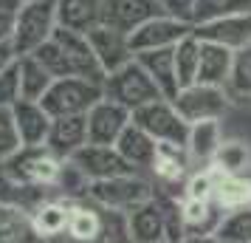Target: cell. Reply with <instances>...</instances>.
<instances>
[{"mask_svg": "<svg viewBox=\"0 0 251 243\" xmlns=\"http://www.w3.org/2000/svg\"><path fill=\"white\" fill-rule=\"evenodd\" d=\"M17 59L20 57H17V51H14L12 43H0V74H3L6 68H12Z\"/></svg>", "mask_w": 251, "mask_h": 243, "instance_id": "obj_40", "label": "cell"}, {"mask_svg": "<svg viewBox=\"0 0 251 243\" xmlns=\"http://www.w3.org/2000/svg\"><path fill=\"white\" fill-rule=\"evenodd\" d=\"M34 57L46 65L54 80L79 77V80H91L104 85V71L99 65V59H96V54H93L88 34H82V31H71V28L57 26L51 40L37 48Z\"/></svg>", "mask_w": 251, "mask_h": 243, "instance_id": "obj_1", "label": "cell"}, {"mask_svg": "<svg viewBox=\"0 0 251 243\" xmlns=\"http://www.w3.org/2000/svg\"><path fill=\"white\" fill-rule=\"evenodd\" d=\"M181 243H220L217 235H186Z\"/></svg>", "mask_w": 251, "mask_h": 243, "instance_id": "obj_41", "label": "cell"}, {"mask_svg": "<svg viewBox=\"0 0 251 243\" xmlns=\"http://www.w3.org/2000/svg\"><path fill=\"white\" fill-rule=\"evenodd\" d=\"M228 96H246L251 99V46L234 51V65H231V77L226 85Z\"/></svg>", "mask_w": 251, "mask_h": 243, "instance_id": "obj_33", "label": "cell"}, {"mask_svg": "<svg viewBox=\"0 0 251 243\" xmlns=\"http://www.w3.org/2000/svg\"><path fill=\"white\" fill-rule=\"evenodd\" d=\"M215 235L220 243H251V207L226 212Z\"/></svg>", "mask_w": 251, "mask_h": 243, "instance_id": "obj_32", "label": "cell"}, {"mask_svg": "<svg viewBox=\"0 0 251 243\" xmlns=\"http://www.w3.org/2000/svg\"><path fill=\"white\" fill-rule=\"evenodd\" d=\"M71 162L88 175V181H104V178L136 173V170L122 159V153L116 150V144H91V141H88L82 150H76L71 156Z\"/></svg>", "mask_w": 251, "mask_h": 243, "instance_id": "obj_12", "label": "cell"}, {"mask_svg": "<svg viewBox=\"0 0 251 243\" xmlns=\"http://www.w3.org/2000/svg\"><path fill=\"white\" fill-rule=\"evenodd\" d=\"M220 170V173H228V175H246L251 170V150L246 141H223V147L217 150L215 162H212Z\"/></svg>", "mask_w": 251, "mask_h": 243, "instance_id": "obj_31", "label": "cell"}, {"mask_svg": "<svg viewBox=\"0 0 251 243\" xmlns=\"http://www.w3.org/2000/svg\"><path fill=\"white\" fill-rule=\"evenodd\" d=\"M158 14H164L158 0H102V23L127 37Z\"/></svg>", "mask_w": 251, "mask_h": 243, "instance_id": "obj_13", "label": "cell"}, {"mask_svg": "<svg viewBox=\"0 0 251 243\" xmlns=\"http://www.w3.org/2000/svg\"><path fill=\"white\" fill-rule=\"evenodd\" d=\"M164 243H170V241H164Z\"/></svg>", "mask_w": 251, "mask_h": 243, "instance_id": "obj_43", "label": "cell"}, {"mask_svg": "<svg viewBox=\"0 0 251 243\" xmlns=\"http://www.w3.org/2000/svg\"><path fill=\"white\" fill-rule=\"evenodd\" d=\"M20 102V68L14 62L12 68L0 74V108H14Z\"/></svg>", "mask_w": 251, "mask_h": 243, "instance_id": "obj_37", "label": "cell"}, {"mask_svg": "<svg viewBox=\"0 0 251 243\" xmlns=\"http://www.w3.org/2000/svg\"><path fill=\"white\" fill-rule=\"evenodd\" d=\"M107 226V209L96 204H82L71 201V218H68V235L74 243H99Z\"/></svg>", "mask_w": 251, "mask_h": 243, "instance_id": "obj_19", "label": "cell"}, {"mask_svg": "<svg viewBox=\"0 0 251 243\" xmlns=\"http://www.w3.org/2000/svg\"><path fill=\"white\" fill-rule=\"evenodd\" d=\"M23 3H34V0H23Z\"/></svg>", "mask_w": 251, "mask_h": 243, "instance_id": "obj_42", "label": "cell"}, {"mask_svg": "<svg viewBox=\"0 0 251 243\" xmlns=\"http://www.w3.org/2000/svg\"><path fill=\"white\" fill-rule=\"evenodd\" d=\"M130 243H164L170 232V207L158 198H147L125 215Z\"/></svg>", "mask_w": 251, "mask_h": 243, "instance_id": "obj_9", "label": "cell"}, {"mask_svg": "<svg viewBox=\"0 0 251 243\" xmlns=\"http://www.w3.org/2000/svg\"><path fill=\"white\" fill-rule=\"evenodd\" d=\"M178 218L183 226V238L186 235H215L223 212L212 204V201H198V198H183L178 204Z\"/></svg>", "mask_w": 251, "mask_h": 243, "instance_id": "obj_22", "label": "cell"}, {"mask_svg": "<svg viewBox=\"0 0 251 243\" xmlns=\"http://www.w3.org/2000/svg\"><path fill=\"white\" fill-rule=\"evenodd\" d=\"M62 162L57 153L43 147H20L12 159L0 164V175L9 184L20 187V189H46V187H57Z\"/></svg>", "mask_w": 251, "mask_h": 243, "instance_id": "obj_2", "label": "cell"}, {"mask_svg": "<svg viewBox=\"0 0 251 243\" xmlns=\"http://www.w3.org/2000/svg\"><path fill=\"white\" fill-rule=\"evenodd\" d=\"M223 125L220 119H206V122H195L189 125V136H186V153L192 164H209L215 162L217 150L223 147Z\"/></svg>", "mask_w": 251, "mask_h": 243, "instance_id": "obj_20", "label": "cell"}, {"mask_svg": "<svg viewBox=\"0 0 251 243\" xmlns=\"http://www.w3.org/2000/svg\"><path fill=\"white\" fill-rule=\"evenodd\" d=\"M189 164H192V159H189L183 144H158V153H155V162L150 167V173L161 184H178L186 178Z\"/></svg>", "mask_w": 251, "mask_h": 243, "instance_id": "obj_27", "label": "cell"}, {"mask_svg": "<svg viewBox=\"0 0 251 243\" xmlns=\"http://www.w3.org/2000/svg\"><path fill=\"white\" fill-rule=\"evenodd\" d=\"M237 12H251V0H198L195 6V20L192 23H206L223 14H237Z\"/></svg>", "mask_w": 251, "mask_h": 243, "instance_id": "obj_34", "label": "cell"}, {"mask_svg": "<svg viewBox=\"0 0 251 243\" xmlns=\"http://www.w3.org/2000/svg\"><path fill=\"white\" fill-rule=\"evenodd\" d=\"M57 0H34V3H23L17 12V23H14V37L12 46L17 57L34 54L37 48L48 43L51 34L57 31Z\"/></svg>", "mask_w": 251, "mask_h": 243, "instance_id": "obj_3", "label": "cell"}, {"mask_svg": "<svg viewBox=\"0 0 251 243\" xmlns=\"http://www.w3.org/2000/svg\"><path fill=\"white\" fill-rule=\"evenodd\" d=\"M99 99H104V85L79 80V77H62V80H54V85L43 96V108L51 113V119L88 116V110Z\"/></svg>", "mask_w": 251, "mask_h": 243, "instance_id": "obj_4", "label": "cell"}, {"mask_svg": "<svg viewBox=\"0 0 251 243\" xmlns=\"http://www.w3.org/2000/svg\"><path fill=\"white\" fill-rule=\"evenodd\" d=\"M20 147H23V144H20L17 128H14L12 108H0V164L6 162V159H12Z\"/></svg>", "mask_w": 251, "mask_h": 243, "instance_id": "obj_36", "label": "cell"}, {"mask_svg": "<svg viewBox=\"0 0 251 243\" xmlns=\"http://www.w3.org/2000/svg\"><path fill=\"white\" fill-rule=\"evenodd\" d=\"M57 23L88 34L93 26L102 23V0H57Z\"/></svg>", "mask_w": 251, "mask_h": 243, "instance_id": "obj_26", "label": "cell"}, {"mask_svg": "<svg viewBox=\"0 0 251 243\" xmlns=\"http://www.w3.org/2000/svg\"><path fill=\"white\" fill-rule=\"evenodd\" d=\"M130 122H133V113L104 96L88 110V141L91 144H116Z\"/></svg>", "mask_w": 251, "mask_h": 243, "instance_id": "obj_15", "label": "cell"}, {"mask_svg": "<svg viewBox=\"0 0 251 243\" xmlns=\"http://www.w3.org/2000/svg\"><path fill=\"white\" fill-rule=\"evenodd\" d=\"M133 122L141 130H147L158 144H183L186 147L189 122L178 113V108L170 99H155V102L133 110Z\"/></svg>", "mask_w": 251, "mask_h": 243, "instance_id": "obj_7", "label": "cell"}, {"mask_svg": "<svg viewBox=\"0 0 251 243\" xmlns=\"http://www.w3.org/2000/svg\"><path fill=\"white\" fill-rule=\"evenodd\" d=\"M152 198V187L141 173H127L116 175V178H104V181H91L88 187V201L110 212H122L127 215L133 207L144 204Z\"/></svg>", "mask_w": 251, "mask_h": 243, "instance_id": "obj_5", "label": "cell"}, {"mask_svg": "<svg viewBox=\"0 0 251 243\" xmlns=\"http://www.w3.org/2000/svg\"><path fill=\"white\" fill-rule=\"evenodd\" d=\"M201 48H203V40L195 34L183 37L178 46L172 48L175 54V74H178V85L181 88H189L198 82V65H201Z\"/></svg>", "mask_w": 251, "mask_h": 243, "instance_id": "obj_30", "label": "cell"}, {"mask_svg": "<svg viewBox=\"0 0 251 243\" xmlns=\"http://www.w3.org/2000/svg\"><path fill=\"white\" fill-rule=\"evenodd\" d=\"M195 31V23L189 20H178L170 14H158L150 23H144L138 31L130 34V48L133 54H144V51H161V48H175L183 37Z\"/></svg>", "mask_w": 251, "mask_h": 243, "instance_id": "obj_10", "label": "cell"}, {"mask_svg": "<svg viewBox=\"0 0 251 243\" xmlns=\"http://www.w3.org/2000/svg\"><path fill=\"white\" fill-rule=\"evenodd\" d=\"M212 204L223 215L226 212H237V209H249L251 207V173L228 175V173L217 170V184H215Z\"/></svg>", "mask_w": 251, "mask_h": 243, "instance_id": "obj_24", "label": "cell"}, {"mask_svg": "<svg viewBox=\"0 0 251 243\" xmlns=\"http://www.w3.org/2000/svg\"><path fill=\"white\" fill-rule=\"evenodd\" d=\"M88 144V116H62L51 122L46 147L59 159H71L76 150Z\"/></svg>", "mask_w": 251, "mask_h": 243, "instance_id": "obj_17", "label": "cell"}, {"mask_svg": "<svg viewBox=\"0 0 251 243\" xmlns=\"http://www.w3.org/2000/svg\"><path fill=\"white\" fill-rule=\"evenodd\" d=\"M104 96L127 108L130 113L155 102V99H164V93L158 91V85L152 82V77L144 71V65L138 59L127 62L125 68H119L104 80Z\"/></svg>", "mask_w": 251, "mask_h": 243, "instance_id": "obj_6", "label": "cell"}, {"mask_svg": "<svg viewBox=\"0 0 251 243\" xmlns=\"http://www.w3.org/2000/svg\"><path fill=\"white\" fill-rule=\"evenodd\" d=\"M88 40H91V48L96 59H99V65L104 71V80L116 74L119 68H125L127 62H133L136 54H133V48H130V37L122 34V31H116L110 26H93L91 31H88Z\"/></svg>", "mask_w": 251, "mask_h": 243, "instance_id": "obj_14", "label": "cell"}, {"mask_svg": "<svg viewBox=\"0 0 251 243\" xmlns=\"http://www.w3.org/2000/svg\"><path fill=\"white\" fill-rule=\"evenodd\" d=\"M17 68H20V99H25V102H43L48 88L54 85V77L48 74V68L34 54L20 57L17 59Z\"/></svg>", "mask_w": 251, "mask_h": 243, "instance_id": "obj_28", "label": "cell"}, {"mask_svg": "<svg viewBox=\"0 0 251 243\" xmlns=\"http://www.w3.org/2000/svg\"><path fill=\"white\" fill-rule=\"evenodd\" d=\"M195 34L203 43H217L228 51L251 46V12H237V14H223L215 20L195 26Z\"/></svg>", "mask_w": 251, "mask_h": 243, "instance_id": "obj_11", "label": "cell"}, {"mask_svg": "<svg viewBox=\"0 0 251 243\" xmlns=\"http://www.w3.org/2000/svg\"><path fill=\"white\" fill-rule=\"evenodd\" d=\"M217 184V167H198L186 181H183V198H198V201H212Z\"/></svg>", "mask_w": 251, "mask_h": 243, "instance_id": "obj_35", "label": "cell"}, {"mask_svg": "<svg viewBox=\"0 0 251 243\" xmlns=\"http://www.w3.org/2000/svg\"><path fill=\"white\" fill-rule=\"evenodd\" d=\"M161 3V12L170 14V17H178V20H195V6L198 0H158Z\"/></svg>", "mask_w": 251, "mask_h": 243, "instance_id": "obj_39", "label": "cell"}, {"mask_svg": "<svg viewBox=\"0 0 251 243\" xmlns=\"http://www.w3.org/2000/svg\"><path fill=\"white\" fill-rule=\"evenodd\" d=\"M0 243H48L34 226L31 212L20 204L0 201Z\"/></svg>", "mask_w": 251, "mask_h": 243, "instance_id": "obj_18", "label": "cell"}, {"mask_svg": "<svg viewBox=\"0 0 251 243\" xmlns=\"http://www.w3.org/2000/svg\"><path fill=\"white\" fill-rule=\"evenodd\" d=\"M31 218H34V226L40 229L43 238H57V235H65L68 232V218H71V201H43L31 209Z\"/></svg>", "mask_w": 251, "mask_h": 243, "instance_id": "obj_29", "label": "cell"}, {"mask_svg": "<svg viewBox=\"0 0 251 243\" xmlns=\"http://www.w3.org/2000/svg\"><path fill=\"white\" fill-rule=\"evenodd\" d=\"M136 59L144 65L152 82L158 85V91L164 93V99H175L181 85H178V74H175V54L172 48H161V51H144V54H136Z\"/></svg>", "mask_w": 251, "mask_h": 243, "instance_id": "obj_23", "label": "cell"}, {"mask_svg": "<svg viewBox=\"0 0 251 243\" xmlns=\"http://www.w3.org/2000/svg\"><path fill=\"white\" fill-rule=\"evenodd\" d=\"M234 65V51L217 46V43H203L201 48V65H198V82L201 85H215L226 88Z\"/></svg>", "mask_w": 251, "mask_h": 243, "instance_id": "obj_25", "label": "cell"}, {"mask_svg": "<svg viewBox=\"0 0 251 243\" xmlns=\"http://www.w3.org/2000/svg\"><path fill=\"white\" fill-rule=\"evenodd\" d=\"M228 91L226 88H215V85H201L195 82L189 88H181L172 105L178 108V113L195 125V122H206V119H223L228 110Z\"/></svg>", "mask_w": 251, "mask_h": 243, "instance_id": "obj_8", "label": "cell"}, {"mask_svg": "<svg viewBox=\"0 0 251 243\" xmlns=\"http://www.w3.org/2000/svg\"><path fill=\"white\" fill-rule=\"evenodd\" d=\"M20 6L23 0H0V43H12Z\"/></svg>", "mask_w": 251, "mask_h": 243, "instance_id": "obj_38", "label": "cell"}, {"mask_svg": "<svg viewBox=\"0 0 251 243\" xmlns=\"http://www.w3.org/2000/svg\"><path fill=\"white\" fill-rule=\"evenodd\" d=\"M116 150L122 153V159L138 173V170H150L152 167L155 153H158V141L152 139L147 130L138 128L136 122H130L127 130L116 141Z\"/></svg>", "mask_w": 251, "mask_h": 243, "instance_id": "obj_21", "label": "cell"}, {"mask_svg": "<svg viewBox=\"0 0 251 243\" xmlns=\"http://www.w3.org/2000/svg\"><path fill=\"white\" fill-rule=\"evenodd\" d=\"M14 116V128H17V136H20V144L23 147H43L48 139V130H51V113H48L43 102H20L12 108Z\"/></svg>", "mask_w": 251, "mask_h": 243, "instance_id": "obj_16", "label": "cell"}]
</instances>
